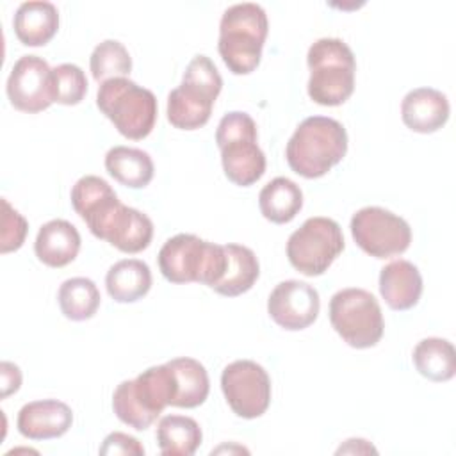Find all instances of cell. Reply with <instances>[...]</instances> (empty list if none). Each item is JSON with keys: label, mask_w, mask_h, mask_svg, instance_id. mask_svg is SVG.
Listing matches in <instances>:
<instances>
[{"label": "cell", "mask_w": 456, "mask_h": 456, "mask_svg": "<svg viewBox=\"0 0 456 456\" xmlns=\"http://www.w3.org/2000/svg\"><path fill=\"white\" fill-rule=\"evenodd\" d=\"M330 322L342 340L356 349L376 346L385 330L378 299L356 287L342 289L331 296Z\"/></svg>", "instance_id": "9c48e42d"}, {"label": "cell", "mask_w": 456, "mask_h": 456, "mask_svg": "<svg viewBox=\"0 0 456 456\" xmlns=\"http://www.w3.org/2000/svg\"><path fill=\"white\" fill-rule=\"evenodd\" d=\"M0 376H2V394H0L2 399L18 392V388L21 385V370L18 365H14L11 362H2Z\"/></svg>", "instance_id": "836d02e7"}, {"label": "cell", "mask_w": 456, "mask_h": 456, "mask_svg": "<svg viewBox=\"0 0 456 456\" xmlns=\"http://www.w3.org/2000/svg\"><path fill=\"white\" fill-rule=\"evenodd\" d=\"M107 173L119 183L130 189L146 187L153 178V160L151 157L130 146H114L105 155Z\"/></svg>", "instance_id": "cb8c5ba5"}, {"label": "cell", "mask_w": 456, "mask_h": 456, "mask_svg": "<svg viewBox=\"0 0 456 456\" xmlns=\"http://www.w3.org/2000/svg\"><path fill=\"white\" fill-rule=\"evenodd\" d=\"M310 68L308 96L326 107L342 105L354 91L356 61L353 50L338 37L317 39L306 53Z\"/></svg>", "instance_id": "5b68a950"}, {"label": "cell", "mask_w": 456, "mask_h": 456, "mask_svg": "<svg viewBox=\"0 0 456 456\" xmlns=\"http://www.w3.org/2000/svg\"><path fill=\"white\" fill-rule=\"evenodd\" d=\"M105 287L114 301L134 303L144 297L151 289V271L142 260H119L107 271Z\"/></svg>", "instance_id": "603a6c76"}, {"label": "cell", "mask_w": 456, "mask_h": 456, "mask_svg": "<svg viewBox=\"0 0 456 456\" xmlns=\"http://www.w3.org/2000/svg\"><path fill=\"white\" fill-rule=\"evenodd\" d=\"M89 68L93 78L98 82H105L118 77H126L132 71V57L123 43L116 39H105L94 46Z\"/></svg>", "instance_id": "f546056e"}, {"label": "cell", "mask_w": 456, "mask_h": 456, "mask_svg": "<svg viewBox=\"0 0 456 456\" xmlns=\"http://www.w3.org/2000/svg\"><path fill=\"white\" fill-rule=\"evenodd\" d=\"M200 424L185 415H166L157 426V444L164 456H191L201 444Z\"/></svg>", "instance_id": "4316f807"}, {"label": "cell", "mask_w": 456, "mask_h": 456, "mask_svg": "<svg viewBox=\"0 0 456 456\" xmlns=\"http://www.w3.org/2000/svg\"><path fill=\"white\" fill-rule=\"evenodd\" d=\"M73 424L71 408L57 399L32 401L18 411V431L28 440H50L62 436Z\"/></svg>", "instance_id": "2e32d148"}, {"label": "cell", "mask_w": 456, "mask_h": 456, "mask_svg": "<svg viewBox=\"0 0 456 456\" xmlns=\"http://www.w3.org/2000/svg\"><path fill=\"white\" fill-rule=\"evenodd\" d=\"M226 264L223 276L212 287L221 296L235 297L248 292L260 274V265L256 255L240 244H224Z\"/></svg>", "instance_id": "7402d4cb"}, {"label": "cell", "mask_w": 456, "mask_h": 456, "mask_svg": "<svg viewBox=\"0 0 456 456\" xmlns=\"http://www.w3.org/2000/svg\"><path fill=\"white\" fill-rule=\"evenodd\" d=\"M224 246L203 240L192 233H178L159 251V267L171 283H203L210 289L223 276Z\"/></svg>", "instance_id": "8992f818"}, {"label": "cell", "mask_w": 456, "mask_h": 456, "mask_svg": "<svg viewBox=\"0 0 456 456\" xmlns=\"http://www.w3.org/2000/svg\"><path fill=\"white\" fill-rule=\"evenodd\" d=\"M93 235L107 240L123 253H139L151 242L153 223L137 208L118 203L114 210L98 224Z\"/></svg>", "instance_id": "9a60e30c"}, {"label": "cell", "mask_w": 456, "mask_h": 456, "mask_svg": "<svg viewBox=\"0 0 456 456\" xmlns=\"http://www.w3.org/2000/svg\"><path fill=\"white\" fill-rule=\"evenodd\" d=\"M28 232L27 219L11 207L7 200H2V233H0V253H11L23 246Z\"/></svg>", "instance_id": "1f68e13d"}, {"label": "cell", "mask_w": 456, "mask_h": 456, "mask_svg": "<svg viewBox=\"0 0 456 456\" xmlns=\"http://www.w3.org/2000/svg\"><path fill=\"white\" fill-rule=\"evenodd\" d=\"M12 27L25 46H43L57 34L59 11L52 2H23L14 12Z\"/></svg>", "instance_id": "44dd1931"}, {"label": "cell", "mask_w": 456, "mask_h": 456, "mask_svg": "<svg viewBox=\"0 0 456 456\" xmlns=\"http://www.w3.org/2000/svg\"><path fill=\"white\" fill-rule=\"evenodd\" d=\"M256 137V123L240 110L224 114L217 125L216 142L221 150V164L226 178L235 185H253L265 173V155Z\"/></svg>", "instance_id": "52a82bcc"}, {"label": "cell", "mask_w": 456, "mask_h": 456, "mask_svg": "<svg viewBox=\"0 0 456 456\" xmlns=\"http://www.w3.org/2000/svg\"><path fill=\"white\" fill-rule=\"evenodd\" d=\"M80 249L78 230L64 219L45 223L36 237L34 251L39 262L48 267H64L71 264Z\"/></svg>", "instance_id": "ac0fdd59"}, {"label": "cell", "mask_w": 456, "mask_h": 456, "mask_svg": "<svg viewBox=\"0 0 456 456\" xmlns=\"http://www.w3.org/2000/svg\"><path fill=\"white\" fill-rule=\"evenodd\" d=\"M379 292L392 310L413 308L422 294V276L408 260H394L379 273Z\"/></svg>", "instance_id": "d6986e66"}, {"label": "cell", "mask_w": 456, "mask_h": 456, "mask_svg": "<svg viewBox=\"0 0 456 456\" xmlns=\"http://www.w3.org/2000/svg\"><path fill=\"white\" fill-rule=\"evenodd\" d=\"M223 78L207 55H194L182 84L167 94V121L180 130H196L210 119Z\"/></svg>", "instance_id": "277c9868"}, {"label": "cell", "mask_w": 456, "mask_h": 456, "mask_svg": "<svg viewBox=\"0 0 456 456\" xmlns=\"http://www.w3.org/2000/svg\"><path fill=\"white\" fill-rule=\"evenodd\" d=\"M5 89L14 109L28 114L41 112L53 103L52 68L37 55H23L14 62Z\"/></svg>", "instance_id": "4fadbf2b"}, {"label": "cell", "mask_w": 456, "mask_h": 456, "mask_svg": "<svg viewBox=\"0 0 456 456\" xmlns=\"http://www.w3.org/2000/svg\"><path fill=\"white\" fill-rule=\"evenodd\" d=\"M401 118L413 132H436L449 119L447 96L433 87L411 89L401 102Z\"/></svg>", "instance_id": "e0dca14e"}, {"label": "cell", "mask_w": 456, "mask_h": 456, "mask_svg": "<svg viewBox=\"0 0 456 456\" xmlns=\"http://www.w3.org/2000/svg\"><path fill=\"white\" fill-rule=\"evenodd\" d=\"M100 454H103V456H116V454L142 456L144 447L141 445V442L137 438H134L126 433H121V431H114L105 436V440L100 447Z\"/></svg>", "instance_id": "d6a6232c"}, {"label": "cell", "mask_w": 456, "mask_h": 456, "mask_svg": "<svg viewBox=\"0 0 456 456\" xmlns=\"http://www.w3.org/2000/svg\"><path fill=\"white\" fill-rule=\"evenodd\" d=\"M340 452H376V449L372 445L367 444V440L362 438H351L346 442V445H342L337 454Z\"/></svg>", "instance_id": "e575fe53"}, {"label": "cell", "mask_w": 456, "mask_h": 456, "mask_svg": "<svg viewBox=\"0 0 456 456\" xmlns=\"http://www.w3.org/2000/svg\"><path fill=\"white\" fill-rule=\"evenodd\" d=\"M415 369L424 378L442 383L456 374V353L449 340L429 337L420 340L411 354Z\"/></svg>", "instance_id": "83f0119b"}, {"label": "cell", "mask_w": 456, "mask_h": 456, "mask_svg": "<svg viewBox=\"0 0 456 456\" xmlns=\"http://www.w3.org/2000/svg\"><path fill=\"white\" fill-rule=\"evenodd\" d=\"M173 399L175 378L171 367L164 363L142 370L135 379L121 381L112 394V410L123 424L142 431L173 404Z\"/></svg>", "instance_id": "3957f363"}, {"label": "cell", "mask_w": 456, "mask_h": 456, "mask_svg": "<svg viewBox=\"0 0 456 456\" xmlns=\"http://www.w3.org/2000/svg\"><path fill=\"white\" fill-rule=\"evenodd\" d=\"M262 216L276 224L292 221L303 207V192L296 182L285 176H276L258 194Z\"/></svg>", "instance_id": "d4e9b609"}, {"label": "cell", "mask_w": 456, "mask_h": 456, "mask_svg": "<svg viewBox=\"0 0 456 456\" xmlns=\"http://www.w3.org/2000/svg\"><path fill=\"white\" fill-rule=\"evenodd\" d=\"M351 235L356 246L374 258L397 256L411 242L410 224L381 207H363L353 214Z\"/></svg>", "instance_id": "8fae6325"}, {"label": "cell", "mask_w": 456, "mask_h": 456, "mask_svg": "<svg viewBox=\"0 0 456 456\" xmlns=\"http://www.w3.org/2000/svg\"><path fill=\"white\" fill-rule=\"evenodd\" d=\"M319 308V292L310 283L299 280L278 283L267 299L271 319L289 331H299L314 324Z\"/></svg>", "instance_id": "5bb4252c"}, {"label": "cell", "mask_w": 456, "mask_h": 456, "mask_svg": "<svg viewBox=\"0 0 456 456\" xmlns=\"http://www.w3.org/2000/svg\"><path fill=\"white\" fill-rule=\"evenodd\" d=\"M344 249L342 228L330 217H308L287 240V256L305 276H321Z\"/></svg>", "instance_id": "30bf717a"}, {"label": "cell", "mask_w": 456, "mask_h": 456, "mask_svg": "<svg viewBox=\"0 0 456 456\" xmlns=\"http://www.w3.org/2000/svg\"><path fill=\"white\" fill-rule=\"evenodd\" d=\"M167 365L175 378V399L171 406L196 408L203 404L210 390L207 369L189 356L169 360Z\"/></svg>", "instance_id": "484cf974"}, {"label": "cell", "mask_w": 456, "mask_h": 456, "mask_svg": "<svg viewBox=\"0 0 456 456\" xmlns=\"http://www.w3.org/2000/svg\"><path fill=\"white\" fill-rule=\"evenodd\" d=\"M269 32L265 11L253 2L230 5L219 23L217 50L226 68L235 75L256 69Z\"/></svg>", "instance_id": "7a4b0ae2"}, {"label": "cell", "mask_w": 456, "mask_h": 456, "mask_svg": "<svg viewBox=\"0 0 456 456\" xmlns=\"http://www.w3.org/2000/svg\"><path fill=\"white\" fill-rule=\"evenodd\" d=\"M57 299L64 317L71 321H87L96 314L102 297L93 280L77 276L66 280L59 287Z\"/></svg>", "instance_id": "f1b7e54d"}, {"label": "cell", "mask_w": 456, "mask_h": 456, "mask_svg": "<svg viewBox=\"0 0 456 456\" xmlns=\"http://www.w3.org/2000/svg\"><path fill=\"white\" fill-rule=\"evenodd\" d=\"M119 203L114 189L100 176L86 175L71 189V205L93 232L100 221Z\"/></svg>", "instance_id": "ffe728a7"}, {"label": "cell", "mask_w": 456, "mask_h": 456, "mask_svg": "<svg viewBox=\"0 0 456 456\" xmlns=\"http://www.w3.org/2000/svg\"><path fill=\"white\" fill-rule=\"evenodd\" d=\"M53 102L62 105H77L87 93V78L77 64H59L52 69Z\"/></svg>", "instance_id": "4dcf8cb0"}, {"label": "cell", "mask_w": 456, "mask_h": 456, "mask_svg": "<svg viewBox=\"0 0 456 456\" xmlns=\"http://www.w3.org/2000/svg\"><path fill=\"white\" fill-rule=\"evenodd\" d=\"M221 390L232 411L242 419H256L269 408L271 378L253 360H235L223 369Z\"/></svg>", "instance_id": "7c38bea8"}, {"label": "cell", "mask_w": 456, "mask_h": 456, "mask_svg": "<svg viewBox=\"0 0 456 456\" xmlns=\"http://www.w3.org/2000/svg\"><path fill=\"white\" fill-rule=\"evenodd\" d=\"M347 151V132L328 116H310L299 123L287 142L285 157L294 173L305 178L324 176Z\"/></svg>", "instance_id": "6da1fadb"}, {"label": "cell", "mask_w": 456, "mask_h": 456, "mask_svg": "<svg viewBox=\"0 0 456 456\" xmlns=\"http://www.w3.org/2000/svg\"><path fill=\"white\" fill-rule=\"evenodd\" d=\"M96 105L114 123L121 135L134 141L150 135L157 121L155 94L126 77L102 82L96 94Z\"/></svg>", "instance_id": "ba28073f"}]
</instances>
